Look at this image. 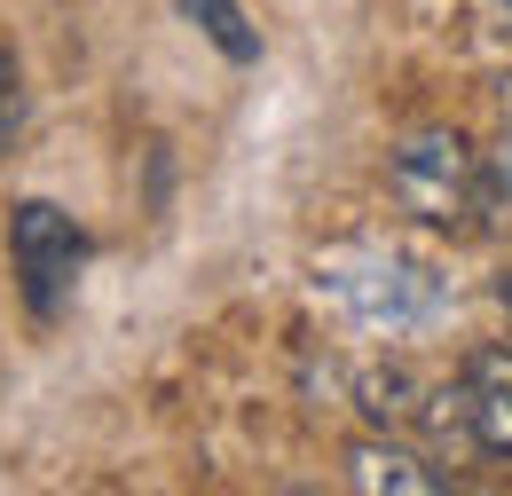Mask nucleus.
Listing matches in <instances>:
<instances>
[{
	"label": "nucleus",
	"instance_id": "1",
	"mask_svg": "<svg viewBox=\"0 0 512 496\" xmlns=\"http://www.w3.org/2000/svg\"><path fill=\"white\" fill-rule=\"evenodd\" d=\"M386 189L402 197V213H418L426 229H449V237H473L481 213H489V158L457 134V126H418L394 142L386 158Z\"/></svg>",
	"mask_w": 512,
	"mask_h": 496
},
{
	"label": "nucleus",
	"instance_id": "2",
	"mask_svg": "<svg viewBox=\"0 0 512 496\" xmlns=\"http://www.w3.org/2000/svg\"><path fill=\"white\" fill-rule=\"evenodd\" d=\"M8 252H16V276H24L32 315H56L71 276H79V260H87V237L71 229V213H56L48 197H24L16 221H8Z\"/></svg>",
	"mask_w": 512,
	"mask_h": 496
},
{
	"label": "nucleus",
	"instance_id": "3",
	"mask_svg": "<svg viewBox=\"0 0 512 496\" xmlns=\"http://www.w3.org/2000/svg\"><path fill=\"white\" fill-rule=\"evenodd\" d=\"M347 489H363V496H434L442 473H434L426 457L394 449L386 434H363L355 449H347Z\"/></svg>",
	"mask_w": 512,
	"mask_h": 496
},
{
	"label": "nucleus",
	"instance_id": "4",
	"mask_svg": "<svg viewBox=\"0 0 512 496\" xmlns=\"http://www.w3.org/2000/svg\"><path fill=\"white\" fill-rule=\"evenodd\" d=\"M182 16H190L197 32L221 48L229 63H260V32H253V16L237 8V0H182Z\"/></svg>",
	"mask_w": 512,
	"mask_h": 496
},
{
	"label": "nucleus",
	"instance_id": "5",
	"mask_svg": "<svg viewBox=\"0 0 512 496\" xmlns=\"http://www.w3.org/2000/svg\"><path fill=\"white\" fill-rule=\"evenodd\" d=\"M465 434H473L481 457L512 465V394H497V386H465Z\"/></svg>",
	"mask_w": 512,
	"mask_h": 496
},
{
	"label": "nucleus",
	"instance_id": "6",
	"mask_svg": "<svg viewBox=\"0 0 512 496\" xmlns=\"http://www.w3.org/2000/svg\"><path fill=\"white\" fill-rule=\"evenodd\" d=\"M426 402H418V378L402 371V363H386V371H371L363 378V418L371 426H410Z\"/></svg>",
	"mask_w": 512,
	"mask_h": 496
},
{
	"label": "nucleus",
	"instance_id": "7",
	"mask_svg": "<svg viewBox=\"0 0 512 496\" xmlns=\"http://www.w3.org/2000/svg\"><path fill=\"white\" fill-rule=\"evenodd\" d=\"M465 386H497V394H512V339L473 347V355H465Z\"/></svg>",
	"mask_w": 512,
	"mask_h": 496
},
{
	"label": "nucleus",
	"instance_id": "8",
	"mask_svg": "<svg viewBox=\"0 0 512 496\" xmlns=\"http://www.w3.org/2000/svg\"><path fill=\"white\" fill-rule=\"evenodd\" d=\"M489 189L512 205V119H505V134H497V150H489Z\"/></svg>",
	"mask_w": 512,
	"mask_h": 496
},
{
	"label": "nucleus",
	"instance_id": "9",
	"mask_svg": "<svg viewBox=\"0 0 512 496\" xmlns=\"http://www.w3.org/2000/svg\"><path fill=\"white\" fill-rule=\"evenodd\" d=\"M16 134V56L0 48V142Z\"/></svg>",
	"mask_w": 512,
	"mask_h": 496
},
{
	"label": "nucleus",
	"instance_id": "10",
	"mask_svg": "<svg viewBox=\"0 0 512 496\" xmlns=\"http://www.w3.org/2000/svg\"><path fill=\"white\" fill-rule=\"evenodd\" d=\"M497 300H505V308H512V276H497Z\"/></svg>",
	"mask_w": 512,
	"mask_h": 496
}]
</instances>
